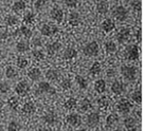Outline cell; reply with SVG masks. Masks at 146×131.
I'll return each instance as SVG.
<instances>
[{"instance_id": "cell-1", "label": "cell", "mask_w": 146, "mask_h": 131, "mask_svg": "<svg viewBox=\"0 0 146 131\" xmlns=\"http://www.w3.org/2000/svg\"><path fill=\"white\" fill-rule=\"evenodd\" d=\"M121 74H122V76L124 77L126 80H128V81H133V80H135L137 76H138V69L135 68V66H129V65L122 66V68H121Z\"/></svg>"}, {"instance_id": "cell-2", "label": "cell", "mask_w": 146, "mask_h": 131, "mask_svg": "<svg viewBox=\"0 0 146 131\" xmlns=\"http://www.w3.org/2000/svg\"><path fill=\"white\" fill-rule=\"evenodd\" d=\"M84 54L88 57H94L100 53V44L96 41H90L88 44H85L84 49H83Z\"/></svg>"}, {"instance_id": "cell-3", "label": "cell", "mask_w": 146, "mask_h": 131, "mask_svg": "<svg viewBox=\"0 0 146 131\" xmlns=\"http://www.w3.org/2000/svg\"><path fill=\"white\" fill-rule=\"evenodd\" d=\"M125 54H126V57H127L128 60H131V62H135V60H138L140 56V51H139V47L138 44H131L127 46L126 50H125Z\"/></svg>"}, {"instance_id": "cell-4", "label": "cell", "mask_w": 146, "mask_h": 131, "mask_svg": "<svg viewBox=\"0 0 146 131\" xmlns=\"http://www.w3.org/2000/svg\"><path fill=\"white\" fill-rule=\"evenodd\" d=\"M112 16L117 21L123 22L128 18V11L127 9L123 5H117L112 10Z\"/></svg>"}, {"instance_id": "cell-5", "label": "cell", "mask_w": 146, "mask_h": 131, "mask_svg": "<svg viewBox=\"0 0 146 131\" xmlns=\"http://www.w3.org/2000/svg\"><path fill=\"white\" fill-rule=\"evenodd\" d=\"M36 93L37 94L53 95L56 93V90H55L54 87L50 83H48V81H40L39 84H38V86H37Z\"/></svg>"}, {"instance_id": "cell-6", "label": "cell", "mask_w": 146, "mask_h": 131, "mask_svg": "<svg viewBox=\"0 0 146 131\" xmlns=\"http://www.w3.org/2000/svg\"><path fill=\"white\" fill-rule=\"evenodd\" d=\"M30 91H31V87H30V85L27 83L26 80H20L15 86V92H16V94L21 96V97L27 96L30 93Z\"/></svg>"}, {"instance_id": "cell-7", "label": "cell", "mask_w": 146, "mask_h": 131, "mask_svg": "<svg viewBox=\"0 0 146 131\" xmlns=\"http://www.w3.org/2000/svg\"><path fill=\"white\" fill-rule=\"evenodd\" d=\"M58 31H59L58 26H56V24H53V23H44V24H42L41 28H40L41 35L47 36V37L53 36L56 33H58Z\"/></svg>"}, {"instance_id": "cell-8", "label": "cell", "mask_w": 146, "mask_h": 131, "mask_svg": "<svg viewBox=\"0 0 146 131\" xmlns=\"http://www.w3.org/2000/svg\"><path fill=\"white\" fill-rule=\"evenodd\" d=\"M131 108H132L131 103L129 102L128 99H125V98L120 99L117 105V111H119V113H121L122 115H127L128 113L131 111Z\"/></svg>"}, {"instance_id": "cell-9", "label": "cell", "mask_w": 146, "mask_h": 131, "mask_svg": "<svg viewBox=\"0 0 146 131\" xmlns=\"http://www.w3.org/2000/svg\"><path fill=\"white\" fill-rule=\"evenodd\" d=\"M131 36V31L129 28H122L119 30V32L115 35V38L119 41V44H126Z\"/></svg>"}, {"instance_id": "cell-10", "label": "cell", "mask_w": 146, "mask_h": 131, "mask_svg": "<svg viewBox=\"0 0 146 131\" xmlns=\"http://www.w3.org/2000/svg\"><path fill=\"white\" fill-rule=\"evenodd\" d=\"M50 17L53 21L60 23L64 20V11L62 7H59L58 5H54L50 11Z\"/></svg>"}, {"instance_id": "cell-11", "label": "cell", "mask_w": 146, "mask_h": 131, "mask_svg": "<svg viewBox=\"0 0 146 131\" xmlns=\"http://www.w3.org/2000/svg\"><path fill=\"white\" fill-rule=\"evenodd\" d=\"M100 120H101V116H100L99 112H90L86 117V123L87 126L90 128H94L100 124Z\"/></svg>"}, {"instance_id": "cell-12", "label": "cell", "mask_w": 146, "mask_h": 131, "mask_svg": "<svg viewBox=\"0 0 146 131\" xmlns=\"http://www.w3.org/2000/svg\"><path fill=\"white\" fill-rule=\"evenodd\" d=\"M66 122H67V124L69 125V126L76 128V127H78L80 124H82V117L80 116V114H78V113L71 112V113H69V114L67 115Z\"/></svg>"}, {"instance_id": "cell-13", "label": "cell", "mask_w": 146, "mask_h": 131, "mask_svg": "<svg viewBox=\"0 0 146 131\" xmlns=\"http://www.w3.org/2000/svg\"><path fill=\"white\" fill-rule=\"evenodd\" d=\"M57 120H58L57 113H55L54 111H49L42 116V120L44 124H48L50 126H53L55 123H57Z\"/></svg>"}, {"instance_id": "cell-14", "label": "cell", "mask_w": 146, "mask_h": 131, "mask_svg": "<svg viewBox=\"0 0 146 131\" xmlns=\"http://www.w3.org/2000/svg\"><path fill=\"white\" fill-rule=\"evenodd\" d=\"M110 89H111L112 93H114L115 95H120L125 91V86L121 80H114L111 84Z\"/></svg>"}, {"instance_id": "cell-15", "label": "cell", "mask_w": 146, "mask_h": 131, "mask_svg": "<svg viewBox=\"0 0 146 131\" xmlns=\"http://www.w3.org/2000/svg\"><path fill=\"white\" fill-rule=\"evenodd\" d=\"M68 22L71 26H77L82 22V17L77 12H71L68 16Z\"/></svg>"}, {"instance_id": "cell-16", "label": "cell", "mask_w": 146, "mask_h": 131, "mask_svg": "<svg viewBox=\"0 0 146 131\" xmlns=\"http://www.w3.org/2000/svg\"><path fill=\"white\" fill-rule=\"evenodd\" d=\"M124 126L127 131H137L138 130V125L135 117L127 116L124 120Z\"/></svg>"}, {"instance_id": "cell-17", "label": "cell", "mask_w": 146, "mask_h": 131, "mask_svg": "<svg viewBox=\"0 0 146 131\" xmlns=\"http://www.w3.org/2000/svg\"><path fill=\"white\" fill-rule=\"evenodd\" d=\"M101 28H102V30L105 33H110L115 29V23H114V21H113L112 19L106 18L103 20L102 24H101Z\"/></svg>"}, {"instance_id": "cell-18", "label": "cell", "mask_w": 146, "mask_h": 131, "mask_svg": "<svg viewBox=\"0 0 146 131\" xmlns=\"http://www.w3.org/2000/svg\"><path fill=\"white\" fill-rule=\"evenodd\" d=\"M60 49H62V44H60L59 41H53V42H51V44H48L47 47H46L47 53L49 55L56 54Z\"/></svg>"}, {"instance_id": "cell-19", "label": "cell", "mask_w": 146, "mask_h": 131, "mask_svg": "<svg viewBox=\"0 0 146 131\" xmlns=\"http://www.w3.org/2000/svg\"><path fill=\"white\" fill-rule=\"evenodd\" d=\"M93 88H94V91L96 93H100V94L104 93V92L106 91V88H107V84L106 81H105V79H103V78L96 79L94 85H93Z\"/></svg>"}, {"instance_id": "cell-20", "label": "cell", "mask_w": 146, "mask_h": 131, "mask_svg": "<svg viewBox=\"0 0 146 131\" xmlns=\"http://www.w3.org/2000/svg\"><path fill=\"white\" fill-rule=\"evenodd\" d=\"M119 115L115 113H110L109 115L106 118V125L108 128H113L115 127L119 124Z\"/></svg>"}, {"instance_id": "cell-21", "label": "cell", "mask_w": 146, "mask_h": 131, "mask_svg": "<svg viewBox=\"0 0 146 131\" xmlns=\"http://www.w3.org/2000/svg\"><path fill=\"white\" fill-rule=\"evenodd\" d=\"M62 57H64V59H66V60H72V59L77 57V51L74 48H71V47L67 48L66 50L64 51Z\"/></svg>"}, {"instance_id": "cell-22", "label": "cell", "mask_w": 146, "mask_h": 131, "mask_svg": "<svg viewBox=\"0 0 146 131\" xmlns=\"http://www.w3.org/2000/svg\"><path fill=\"white\" fill-rule=\"evenodd\" d=\"M35 111H36V106L33 102H27L22 106V112L25 114L31 115V114L35 113Z\"/></svg>"}, {"instance_id": "cell-23", "label": "cell", "mask_w": 146, "mask_h": 131, "mask_svg": "<svg viewBox=\"0 0 146 131\" xmlns=\"http://www.w3.org/2000/svg\"><path fill=\"white\" fill-rule=\"evenodd\" d=\"M16 50L18 53H26L30 50V42L28 40H19L16 44Z\"/></svg>"}, {"instance_id": "cell-24", "label": "cell", "mask_w": 146, "mask_h": 131, "mask_svg": "<svg viewBox=\"0 0 146 131\" xmlns=\"http://www.w3.org/2000/svg\"><path fill=\"white\" fill-rule=\"evenodd\" d=\"M28 77L33 81H37L39 80V78L41 77V70L39 68H32L29 70L28 72Z\"/></svg>"}, {"instance_id": "cell-25", "label": "cell", "mask_w": 146, "mask_h": 131, "mask_svg": "<svg viewBox=\"0 0 146 131\" xmlns=\"http://www.w3.org/2000/svg\"><path fill=\"white\" fill-rule=\"evenodd\" d=\"M44 76L47 78L49 81H56V80L59 79V76H60V74L57 70L55 69H50L48 70L46 74H44Z\"/></svg>"}, {"instance_id": "cell-26", "label": "cell", "mask_w": 146, "mask_h": 131, "mask_svg": "<svg viewBox=\"0 0 146 131\" xmlns=\"http://www.w3.org/2000/svg\"><path fill=\"white\" fill-rule=\"evenodd\" d=\"M78 111L82 113H85L87 112V111H89V110L92 109V104L91 102L88 99V98H84L82 102L80 103V106H78Z\"/></svg>"}, {"instance_id": "cell-27", "label": "cell", "mask_w": 146, "mask_h": 131, "mask_svg": "<svg viewBox=\"0 0 146 131\" xmlns=\"http://www.w3.org/2000/svg\"><path fill=\"white\" fill-rule=\"evenodd\" d=\"M108 7H109V4L106 0H102L100 2H96V12H99L100 14H106L108 12Z\"/></svg>"}, {"instance_id": "cell-28", "label": "cell", "mask_w": 146, "mask_h": 131, "mask_svg": "<svg viewBox=\"0 0 146 131\" xmlns=\"http://www.w3.org/2000/svg\"><path fill=\"white\" fill-rule=\"evenodd\" d=\"M16 32H17L16 34L21 35V36H23L25 38H27V39H29V38L32 37V31H31V29L28 28L27 26H20V29L17 30Z\"/></svg>"}, {"instance_id": "cell-29", "label": "cell", "mask_w": 146, "mask_h": 131, "mask_svg": "<svg viewBox=\"0 0 146 131\" xmlns=\"http://www.w3.org/2000/svg\"><path fill=\"white\" fill-rule=\"evenodd\" d=\"M64 107L67 110H74L77 108V101L75 97H69L67 98V101L64 104Z\"/></svg>"}, {"instance_id": "cell-30", "label": "cell", "mask_w": 146, "mask_h": 131, "mask_svg": "<svg viewBox=\"0 0 146 131\" xmlns=\"http://www.w3.org/2000/svg\"><path fill=\"white\" fill-rule=\"evenodd\" d=\"M19 22V19L17 16H15V15H12V14H9L4 18V23L9 26H16L17 23Z\"/></svg>"}, {"instance_id": "cell-31", "label": "cell", "mask_w": 146, "mask_h": 131, "mask_svg": "<svg viewBox=\"0 0 146 131\" xmlns=\"http://www.w3.org/2000/svg\"><path fill=\"white\" fill-rule=\"evenodd\" d=\"M74 81H75L77 86H78L80 89H83V90H85V89L88 88V80L86 79L84 76H82V75H76L75 78H74Z\"/></svg>"}, {"instance_id": "cell-32", "label": "cell", "mask_w": 146, "mask_h": 131, "mask_svg": "<svg viewBox=\"0 0 146 131\" xmlns=\"http://www.w3.org/2000/svg\"><path fill=\"white\" fill-rule=\"evenodd\" d=\"M5 76L9 79H14V78L18 76V71H17V69H15L14 67L9 66L5 69Z\"/></svg>"}, {"instance_id": "cell-33", "label": "cell", "mask_w": 146, "mask_h": 131, "mask_svg": "<svg viewBox=\"0 0 146 131\" xmlns=\"http://www.w3.org/2000/svg\"><path fill=\"white\" fill-rule=\"evenodd\" d=\"M102 71V67L99 62H93V65L91 66V68L89 69V74H91V76H98Z\"/></svg>"}, {"instance_id": "cell-34", "label": "cell", "mask_w": 146, "mask_h": 131, "mask_svg": "<svg viewBox=\"0 0 146 131\" xmlns=\"http://www.w3.org/2000/svg\"><path fill=\"white\" fill-rule=\"evenodd\" d=\"M26 9V2L22 1V0H17L15 1L13 5H12V10L16 13H19V12H22L23 10Z\"/></svg>"}, {"instance_id": "cell-35", "label": "cell", "mask_w": 146, "mask_h": 131, "mask_svg": "<svg viewBox=\"0 0 146 131\" xmlns=\"http://www.w3.org/2000/svg\"><path fill=\"white\" fill-rule=\"evenodd\" d=\"M7 106H9V108L12 110H17L19 107V99L18 97H16V96H11V97L7 99Z\"/></svg>"}, {"instance_id": "cell-36", "label": "cell", "mask_w": 146, "mask_h": 131, "mask_svg": "<svg viewBox=\"0 0 146 131\" xmlns=\"http://www.w3.org/2000/svg\"><path fill=\"white\" fill-rule=\"evenodd\" d=\"M22 20H23V22L27 23V24H32V23L34 22V20H35V14L31 11L26 12L25 15H23Z\"/></svg>"}, {"instance_id": "cell-37", "label": "cell", "mask_w": 146, "mask_h": 131, "mask_svg": "<svg viewBox=\"0 0 146 131\" xmlns=\"http://www.w3.org/2000/svg\"><path fill=\"white\" fill-rule=\"evenodd\" d=\"M104 46H105V51L107 53H114L117 51V44L113 40H107Z\"/></svg>"}, {"instance_id": "cell-38", "label": "cell", "mask_w": 146, "mask_h": 131, "mask_svg": "<svg viewBox=\"0 0 146 131\" xmlns=\"http://www.w3.org/2000/svg\"><path fill=\"white\" fill-rule=\"evenodd\" d=\"M110 104V99L108 96H102L98 99V105L101 109H106Z\"/></svg>"}, {"instance_id": "cell-39", "label": "cell", "mask_w": 146, "mask_h": 131, "mask_svg": "<svg viewBox=\"0 0 146 131\" xmlns=\"http://www.w3.org/2000/svg\"><path fill=\"white\" fill-rule=\"evenodd\" d=\"M7 131H22V127L18 122L11 120L7 125Z\"/></svg>"}, {"instance_id": "cell-40", "label": "cell", "mask_w": 146, "mask_h": 131, "mask_svg": "<svg viewBox=\"0 0 146 131\" xmlns=\"http://www.w3.org/2000/svg\"><path fill=\"white\" fill-rule=\"evenodd\" d=\"M11 91V86L10 84L5 81V80H1L0 81V93L1 94H7Z\"/></svg>"}, {"instance_id": "cell-41", "label": "cell", "mask_w": 146, "mask_h": 131, "mask_svg": "<svg viewBox=\"0 0 146 131\" xmlns=\"http://www.w3.org/2000/svg\"><path fill=\"white\" fill-rule=\"evenodd\" d=\"M32 56L36 60H42V59H44V53L40 49H34L33 51H32Z\"/></svg>"}, {"instance_id": "cell-42", "label": "cell", "mask_w": 146, "mask_h": 131, "mask_svg": "<svg viewBox=\"0 0 146 131\" xmlns=\"http://www.w3.org/2000/svg\"><path fill=\"white\" fill-rule=\"evenodd\" d=\"M29 62H28V59L26 57H22V56H19L17 60H16V66L18 67L19 69H25L27 68V66H28Z\"/></svg>"}, {"instance_id": "cell-43", "label": "cell", "mask_w": 146, "mask_h": 131, "mask_svg": "<svg viewBox=\"0 0 146 131\" xmlns=\"http://www.w3.org/2000/svg\"><path fill=\"white\" fill-rule=\"evenodd\" d=\"M131 99L135 104H138V105H140V104L142 103V94H141V91H140L139 89L135 90L131 94Z\"/></svg>"}, {"instance_id": "cell-44", "label": "cell", "mask_w": 146, "mask_h": 131, "mask_svg": "<svg viewBox=\"0 0 146 131\" xmlns=\"http://www.w3.org/2000/svg\"><path fill=\"white\" fill-rule=\"evenodd\" d=\"M60 87L64 89V90H69L70 88L72 87V80L70 78H64V79L60 81Z\"/></svg>"}, {"instance_id": "cell-45", "label": "cell", "mask_w": 146, "mask_h": 131, "mask_svg": "<svg viewBox=\"0 0 146 131\" xmlns=\"http://www.w3.org/2000/svg\"><path fill=\"white\" fill-rule=\"evenodd\" d=\"M130 7L135 12L141 11V1L140 0H132L130 2Z\"/></svg>"}, {"instance_id": "cell-46", "label": "cell", "mask_w": 146, "mask_h": 131, "mask_svg": "<svg viewBox=\"0 0 146 131\" xmlns=\"http://www.w3.org/2000/svg\"><path fill=\"white\" fill-rule=\"evenodd\" d=\"M80 1L78 0H65V4L70 9H75L78 5Z\"/></svg>"}, {"instance_id": "cell-47", "label": "cell", "mask_w": 146, "mask_h": 131, "mask_svg": "<svg viewBox=\"0 0 146 131\" xmlns=\"http://www.w3.org/2000/svg\"><path fill=\"white\" fill-rule=\"evenodd\" d=\"M34 7H35L37 11H41L46 7V1L44 0H36L35 3H34Z\"/></svg>"}, {"instance_id": "cell-48", "label": "cell", "mask_w": 146, "mask_h": 131, "mask_svg": "<svg viewBox=\"0 0 146 131\" xmlns=\"http://www.w3.org/2000/svg\"><path fill=\"white\" fill-rule=\"evenodd\" d=\"M33 46L36 48V49H39V48L42 46V44H41V39H39V38H34Z\"/></svg>"}, {"instance_id": "cell-49", "label": "cell", "mask_w": 146, "mask_h": 131, "mask_svg": "<svg viewBox=\"0 0 146 131\" xmlns=\"http://www.w3.org/2000/svg\"><path fill=\"white\" fill-rule=\"evenodd\" d=\"M0 36H1V38L2 39H5L7 37V31H1V33H0Z\"/></svg>"}, {"instance_id": "cell-50", "label": "cell", "mask_w": 146, "mask_h": 131, "mask_svg": "<svg viewBox=\"0 0 146 131\" xmlns=\"http://www.w3.org/2000/svg\"><path fill=\"white\" fill-rule=\"evenodd\" d=\"M137 40H138V41L141 40V32H140V31L137 32Z\"/></svg>"}, {"instance_id": "cell-51", "label": "cell", "mask_w": 146, "mask_h": 131, "mask_svg": "<svg viewBox=\"0 0 146 131\" xmlns=\"http://www.w3.org/2000/svg\"><path fill=\"white\" fill-rule=\"evenodd\" d=\"M36 131H50L48 128H44V127H41V128H38Z\"/></svg>"}, {"instance_id": "cell-52", "label": "cell", "mask_w": 146, "mask_h": 131, "mask_svg": "<svg viewBox=\"0 0 146 131\" xmlns=\"http://www.w3.org/2000/svg\"><path fill=\"white\" fill-rule=\"evenodd\" d=\"M3 58H4V54L2 53V51L0 50V62H1V60H2Z\"/></svg>"}, {"instance_id": "cell-53", "label": "cell", "mask_w": 146, "mask_h": 131, "mask_svg": "<svg viewBox=\"0 0 146 131\" xmlns=\"http://www.w3.org/2000/svg\"><path fill=\"white\" fill-rule=\"evenodd\" d=\"M75 131H87V130L84 129V128H80V129H77V130H75Z\"/></svg>"}, {"instance_id": "cell-54", "label": "cell", "mask_w": 146, "mask_h": 131, "mask_svg": "<svg viewBox=\"0 0 146 131\" xmlns=\"http://www.w3.org/2000/svg\"><path fill=\"white\" fill-rule=\"evenodd\" d=\"M0 1H2V2H9L10 0H0Z\"/></svg>"}, {"instance_id": "cell-55", "label": "cell", "mask_w": 146, "mask_h": 131, "mask_svg": "<svg viewBox=\"0 0 146 131\" xmlns=\"http://www.w3.org/2000/svg\"><path fill=\"white\" fill-rule=\"evenodd\" d=\"M113 131H122V130H121V129H119V128H117V129H114Z\"/></svg>"}, {"instance_id": "cell-56", "label": "cell", "mask_w": 146, "mask_h": 131, "mask_svg": "<svg viewBox=\"0 0 146 131\" xmlns=\"http://www.w3.org/2000/svg\"><path fill=\"white\" fill-rule=\"evenodd\" d=\"M1 76H2V72H1V70H0V78H1Z\"/></svg>"}, {"instance_id": "cell-57", "label": "cell", "mask_w": 146, "mask_h": 131, "mask_svg": "<svg viewBox=\"0 0 146 131\" xmlns=\"http://www.w3.org/2000/svg\"><path fill=\"white\" fill-rule=\"evenodd\" d=\"M100 1H102V0H95V2H100Z\"/></svg>"}, {"instance_id": "cell-58", "label": "cell", "mask_w": 146, "mask_h": 131, "mask_svg": "<svg viewBox=\"0 0 146 131\" xmlns=\"http://www.w3.org/2000/svg\"><path fill=\"white\" fill-rule=\"evenodd\" d=\"M1 21H2V18H1V16H0V23H1Z\"/></svg>"}, {"instance_id": "cell-59", "label": "cell", "mask_w": 146, "mask_h": 131, "mask_svg": "<svg viewBox=\"0 0 146 131\" xmlns=\"http://www.w3.org/2000/svg\"><path fill=\"white\" fill-rule=\"evenodd\" d=\"M94 131H103V130H100V129H95Z\"/></svg>"}, {"instance_id": "cell-60", "label": "cell", "mask_w": 146, "mask_h": 131, "mask_svg": "<svg viewBox=\"0 0 146 131\" xmlns=\"http://www.w3.org/2000/svg\"><path fill=\"white\" fill-rule=\"evenodd\" d=\"M111 1H117V0H111Z\"/></svg>"}]
</instances>
